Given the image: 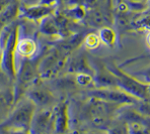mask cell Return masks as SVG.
I'll list each match as a JSON object with an SVG mask.
<instances>
[{
	"label": "cell",
	"mask_w": 150,
	"mask_h": 134,
	"mask_svg": "<svg viewBox=\"0 0 150 134\" xmlns=\"http://www.w3.org/2000/svg\"><path fill=\"white\" fill-rule=\"evenodd\" d=\"M6 38L1 37V50H0V71L8 77L11 81L16 76L15 54L16 43L19 38V25L16 21L6 26Z\"/></svg>",
	"instance_id": "obj_1"
},
{
	"label": "cell",
	"mask_w": 150,
	"mask_h": 134,
	"mask_svg": "<svg viewBox=\"0 0 150 134\" xmlns=\"http://www.w3.org/2000/svg\"><path fill=\"white\" fill-rule=\"evenodd\" d=\"M15 105L16 108L7 116L5 120L0 124V128L6 132H30V124L37 107L30 100L18 101Z\"/></svg>",
	"instance_id": "obj_2"
},
{
	"label": "cell",
	"mask_w": 150,
	"mask_h": 134,
	"mask_svg": "<svg viewBox=\"0 0 150 134\" xmlns=\"http://www.w3.org/2000/svg\"><path fill=\"white\" fill-rule=\"evenodd\" d=\"M39 60L36 61L33 59H25L21 69L17 70L16 76L14 78L15 86L13 88V98H14V105L23 98L26 93L28 88L36 84L38 80L41 79L38 68Z\"/></svg>",
	"instance_id": "obj_3"
},
{
	"label": "cell",
	"mask_w": 150,
	"mask_h": 134,
	"mask_svg": "<svg viewBox=\"0 0 150 134\" xmlns=\"http://www.w3.org/2000/svg\"><path fill=\"white\" fill-rule=\"evenodd\" d=\"M114 74L117 81V88L123 90L129 95L133 96L139 101H148L149 85L140 82L135 77L125 73L115 64L105 66Z\"/></svg>",
	"instance_id": "obj_4"
},
{
	"label": "cell",
	"mask_w": 150,
	"mask_h": 134,
	"mask_svg": "<svg viewBox=\"0 0 150 134\" xmlns=\"http://www.w3.org/2000/svg\"><path fill=\"white\" fill-rule=\"evenodd\" d=\"M70 54L63 52L57 47L48 50L42 58L39 59L38 68L41 79H48L55 77L68 61Z\"/></svg>",
	"instance_id": "obj_5"
},
{
	"label": "cell",
	"mask_w": 150,
	"mask_h": 134,
	"mask_svg": "<svg viewBox=\"0 0 150 134\" xmlns=\"http://www.w3.org/2000/svg\"><path fill=\"white\" fill-rule=\"evenodd\" d=\"M89 97L119 105V106L132 105L139 102L138 99L129 95L119 88H96L89 91Z\"/></svg>",
	"instance_id": "obj_6"
},
{
	"label": "cell",
	"mask_w": 150,
	"mask_h": 134,
	"mask_svg": "<svg viewBox=\"0 0 150 134\" xmlns=\"http://www.w3.org/2000/svg\"><path fill=\"white\" fill-rule=\"evenodd\" d=\"M54 132L53 124V110L44 108L40 112H35L30 124V133H47Z\"/></svg>",
	"instance_id": "obj_7"
},
{
	"label": "cell",
	"mask_w": 150,
	"mask_h": 134,
	"mask_svg": "<svg viewBox=\"0 0 150 134\" xmlns=\"http://www.w3.org/2000/svg\"><path fill=\"white\" fill-rule=\"evenodd\" d=\"M55 12V7L47 4L39 3L36 5L21 6L19 5L18 16L33 21H41L45 17L49 16Z\"/></svg>",
	"instance_id": "obj_8"
},
{
	"label": "cell",
	"mask_w": 150,
	"mask_h": 134,
	"mask_svg": "<svg viewBox=\"0 0 150 134\" xmlns=\"http://www.w3.org/2000/svg\"><path fill=\"white\" fill-rule=\"evenodd\" d=\"M25 94L28 100L32 101L36 105V107L40 108H46L54 101V96L49 90L38 86L37 83L30 86Z\"/></svg>",
	"instance_id": "obj_9"
},
{
	"label": "cell",
	"mask_w": 150,
	"mask_h": 134,
	"mask_svg": "<svg viewBox=\"0 0 150 134\" xmlns=\"http://www.w3.org/2000/svg\"><path fill=\"white\" fill-rule=\"evenodd\" d=\"M53 124L55 133H66L69 131L67 102L60 103L53 109Z\"/></svg>",
	"instance_id": "obj_10"
},
{
	"label": "cell",
	"mask_w": 150,
	"mask_h": 134,
	"mask_svg": "<svg viewBox=\"0 0 150 134\" xmlns=\"http://www.w3.org/2000/svg\"><path fill=\"white\" fill-rule=\"evenodd\" d=\"M93 84L96 88H117L116 78L107 67L96 70L93 74Z\"/></svg>",
	"instance_id": "obj_11"
},
{
	"label": "cell",
	"mask_w": 150,
	"mask_h": 134,
	"mask_svg": "<svg viewBox=\"0 0 150 134\" xmlns=\"http://www.w3.org/2000/svg\"><path fill=\"white\" fill-rule=\"evenodd\" d=\"M38 43L30 37L18 38L16 43V54L23 59H33L37 56Z\"/></svg>",
	"instance_id": "obj_12"
},
{
	"label": "cell",
	"mask_w": 150,
	"mask_h": 134,
	"mask_svg": "<svg viewBox=\"0 0 150 134\" xmlns=\"http://www.w3.org/2000/svg\"><path fill=\"white\" fill-rule=\"evenodd\" d=\"M69 72L71 73H82V72H85V73H92V71L90 70L89 66L87 64V60L84 58L83 56L79 54L77 57H74L71 60L69 64Z\"/></svg>",
	"instance_id": "obj_13"
},
{
	"label": "cell",
	"mask_w": 150,
	"mask_h": 134,
	"mask_svg": "<svg viewBox=\"0 0 150 134\" xmlns=\"http://www.w3.org/2000/svg\"><path fill=\"white\" fill-rule=\"evenodd\" d=\"M100 37V43H103L105 45L109 47H112L117 43V34L112 28L110 26H103L98 34Z\"/></svg>",
	"instance_id": "obj_14"
},
{
	"label": "cell",
	"mask_w": 150,
	"mask_h": 134,
	"mask_svg": "<svg viewBox=\"0 0 150 134\" xmlns=\"http://www.w3.org/2000/svg\"><path fill=\"white\" fill-rule=\"evenodd\" d=\"M63 16H65L66 18H68L69 20L78 21V20H82V19L85 18V16H86V11H85L84 7H83L82 5H78V4H77L74 7L66 10Z\"/></svg>",
	"instance_id": "obj_15"
},
{
	"label": "cell",
	"mask_w": 150,
	"mask_h": 134,
	"mask_svg": "<svg viewBox=\"0 0 150 134\" xmlns=\"http://www.w3.org/2000/svg\"><path fill=\"white\" fill-rule=\"evenodd\" d=\"M82 45L86 47L87 50H96L98 47L101 45L100 37H98V34H94V32H89V34H85L83 36Z\"/></svg>",
	"instance_id": "obj_16"
},
{
	"label": "cell",
	"mask_w": 150,
	"mask_h": 134,
	"mask_svg": "<svg viewBox=\"0 0 150 134\" xmlns=\"http://www.w3.org/2000/svg\"><path fill=\"white\" fill-rule=\"evenodd\" d=\"M13 105L14 106V98H13V92L9 91H2L0 92V110L3 108Z\"/></svg>",
	"instance_id": "obj_17"
},
{
	"label": "cell",
	"mask_w": 150,
	"mask_h": 134,
	"mask_svg": "<svg viewBox=\"0 0 150 134\" xmlns=\"http://www.w3.org/2000/svg\"><path fill=\"white\" fill-rule=\"evenodd\" d=\"M76 83L80 86H88L90 84H93V74L91 73H77L75 77Z\"/></svg>",
	"instance_id": "obj_18"
},
{
	"label": "cell",
	"mask_w": 150,
	"mask_h": 134,
	"mask_svg": "<svg viewBox=\"0 0 150 134\" xmlns=\"http://www.w3.org/2000/svg\"><path fill=\"white\" fill-rule=\"evenodd\" d=\"M146 0H127L128 3H145Z\"/></svg>",
	"instance_id": "obj_19"
},
{
	"label": "cell",
	"mask_w": 150,
	"mask_h": 134,
	"mask_svg": "<svg viewBox=\"0 0 150 134\" xmlns=\"http://www.w3.org/2000/svg\"><path fill=\"white\" fill-rule=\"evenodd\" d=\"M13 1H17V0H13Z\"/></svg>",
	"instance_id": "obj_20"
}]
</instances>
